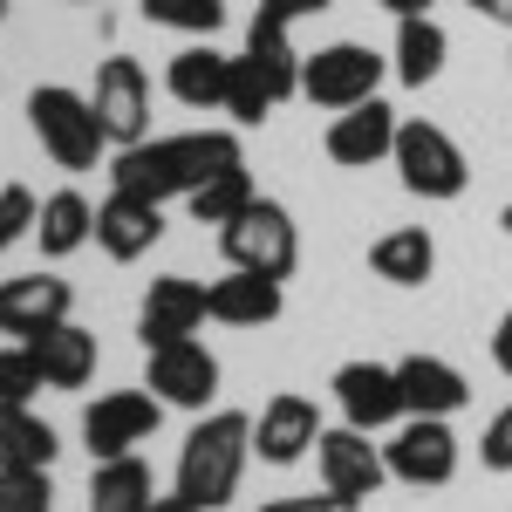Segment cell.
I'll return each instance as SVG.
<instances>
[{
    "label": "cell",
    "mask_w": 512,
    "mask_h": 512,
    "mask_svg": "<svg viewBox=\"0 0 512 512\" xmlns=\"http://www.w3.org/2000/svg\"><path fill=\"white\" fill-rule=\"evenodd\" d=\"M158 417H164V403L151 390H110V396H96V403L82 410V437H89L96 465H103V458H130L144 437L158 431Z\"/></svg>",
    "instance_id": "cell-10"
},
{
    "label": "cell",
    "mask_w": 512,
    "mask_h": 512,
    "mask_svg": "<svg viewBox=\"0 0 512 512\" xmlns=\"http://www.w3.org/2000/svg\"><path fill=\"white\" fill-rule=\"evenodd\" d=\"M260 512H355V506H349V499H335V492L321 485V499H315V492H294V499H267Z\"/></svg>",
    "instance_id": "cell-35"
},
{
    "label": "cell",
    "mask_w": 512,
    "mask_h": 512,
    "mask_svg": "<svg viewBox=\"0 0 512 512\" xmlns=\"http://www.w3.org/2000/svg\"><path fill=\"white\" fill-rule=\"evenodd\" d=\"M96 123H103V137L110 144H144L151 137V76L130 62V55H110L103 69H96Z\"/></svg>",
    "instance_id": "cell-9"
},
{
    "label": "cell",
    "mask_w": 512,
    "mask_h": 512,
    "mask_svg": "<svg viewBox=\"0 0 512 512\" xmlns=\"http://www.w3.org/2000/svg\"><path fill=\"white\" fill-rule=\"evenodd\" d=\"M28 123H35L41 151L62 164V171H96L103 144H110L103 123H96V103L76 96V89H62V82H48V89L28 96Z\"/></svg>",
    "instance_id": "cell-3"
},
{
    "label": "cell",
    "mask_w": 512,
    "mask_h": 512,
    "mask_svg": "<svg viewBox=\"0 0 512 512\" xmlns=\"http://www.w3.org/2000/svg\"><path fill=\"white\" fill-rule=\"evenodd\" d=\"M151 506H158V485H151V465L137 451L96 465V478H89V512H151Z\"/></svg>",
    "instance_id": "cell-24"
},
{
    "label": "cell",
    "mask_w": 512,
    "mask_h": 512,
    "mask_svg": "<svg viewBox=\"0 0 512 512\" xmlns=\"http://www.w3.org/2000/svg\"><path fill=\"white\" fill-rule=\"evenodd\" d=\"M499 226H506V239H512V205H506V212H499Z\"/></svg>",
    "instance_id": "cell-41"
},
{
    "label": "cell",
    "mask_w": 512,
    "mask_h": 512,
    "mask_svg": "<svg viewBox=\"0 0 512 512\" xmlns=\"http://www.w3.org/2000/svg\"><path fill=\"white\" fill-rule=\"evenodd\" d=\"M294 21H280V14H253V28H246V62L260 69V82L274 89V103H287V96H301V48H294V35H287Z\"/></svg>",
    "instance_id": "cell-19"
},
{
    "label": "cell",
    "mask_w": 512,
    "mask_h": 512,
    "mask_svg": "<svg viewBox=\"0 0 512 512\" xmlns=\"http://www.w3.org/2000/svg\"><path fill=\"white\" fill-rule=\"evenodd\" d=\"M478 14H492V21H499V28H512V0H472Z\"/></svg>",
    "instance_id": "cell-39"
},
{
    "label": "cell",
    "mask_w": 512,
    "mask_h": 512,
    "mask_svg": "<svg viewBox=\"0 0 512 512\" xmlns=\"http://www.w3.org/2000/svg\"><path fill=\"white\" fill-rule=\"evenodd\" d=\"M69 321V280L55 274H21V280H0V335H41Z\"/></svg>",
    "instance_id": "cell-18"
},
{
    "label": "cell",
    "mask_w": 512,
    "mask_h": 512,
    "mask_svg": "<svg viewBox=\"0 0 512 512\" xmlns=\"http://www.w3.org/2000/svg\"><path fill=\"white\" fill-rule=\"evenodd\" d=\"M28 355L41 362V383L48 390H82L96 376V335L76 328V321H55V328L28 335Z\"/></svg>",
    "instance_id": "cell-20"
},
{
    "label": "cell",
    "mask_w": 512,
    "mask_h": 512,
    "mask_svg": "<svg viewBox=\"0 0 512 512\" xmlns=\"http://www.w3.org/2000/svg\"><path fill=\"white\" fill-rule=\"evenodd\" d=\"M315 465H321V485H328L335 499H349V506L376 499V485L390 478V465H383V444H369V431H355V424H342V431H321Z\"/></svg>",
    "instance_id": "cell-12"
},
{
    "label": "cell",
    "mask_w": 512,
    "mask_h": 512,
    "mask_svg": "<svg viewBox=\"0 0 512 512\" xmlns=\"http://www.w3.org/2000/svg\"><path fill=\"white\" fill-rule=\"evenodd\" d=\"M144 390L171 403V410H212V396H219V355L205 349V342H164V349H144Z\"/></svg>",
    "instance_id": "cell-7"
},
{
    "label": "cell",
    "mask_w": 512,
    "mask_h": 512,
    "mask_svg": "<svg viewBox=\"0 0 512 512\" xmlns=\"http://www.w3.org/2000/svg\"><path fill=\"white\" fill-rule=\"evenodd\" d=\"M253 458V417L246 410H212L198 417L185 451H178V499H192L198 512H219L239 492V472Z\"/></svg>",
    "instance_id": "cell-2"
},
{
    "label": "cell",
    "mask_w": 512,
    "mask_h": 512,
    "mask_svg": "<svg viewBox=\"0 0 512 512\" xmlns=\"http://www.w3.org/2000/svg\"><path fill=\"white\" fill-rule=\"evenodd\" d=\"M328 390L342 403V424H355V431H369V437L410 417L403 410V383H396V362H342Z\"/></svg>",
    "instance_id": "cell-11"
},
{
    "label": "cell",
    "mask_w": 512,
    "mask_h": 512,
    "mask_svg": "<svg viewBox=\"0 0 512 512\" xmlns=\"http://www.w3.org/2000/svg\"><path fill=\"white\" fill-rule=\"evenodd\" d=\"M396 383H403V410L410 417H458L472 403L465 369H451L444 355H403L396 362Z\"/></svg>",
    "instance_id": "cell-17"
},
{
    "label": "cell",
    "mask_w": 512,
    "mask_h": 512,
    "mask_svg": "<svg viewBox=\"0 0 512 512\" xmlns=\"http://www.w3.org/2000/svg\"><path fill=\"white\" fill-rule=\"evenodd\" d=\"M35 390H41V362L28 355V342L0 349V403H28Z\"/></svg>",
    "instance_id": "cell-33"
},
{
    "label": "cell",
    "mask_w": 512,
    "mask_h": 512,
    "mask_svg": "<svg viewBox=\"0 0 512 512\" xmlns=\"http://www.w3.org/2000/svg\"><path fill=\"white\" fill-rule=\"evenodd\" d=\"M253 178H246V164H233V171H219V178H205V185H198L192 198H185V205H192V219L198 226H233L239 212H246V205H253Z\"/></svg>",
    "instance_id": "cell-28"
},
{
    "label": "cell",
    "mask_w": 512,
    "mask_h": 512,
    "mask_svg": "<svg viewBox=\"0 0 512 512\" xmlns=\"http://www.w3.org/2000/svg\"><path fill=\"white\" fill-rule=\"evenodd\" d=\"M383 465L403 485H451L458 478V437L451 417H403L396 437L383 444Z\"/></svg>",
    "instance_id": "cell-8"
},
{
    "label": "cell",
    "mask_w": 512,
    "mask_h": 512,
    "mask_svg": "<svg viewBox=\"0 0 512 512\" xmlns=\"http://www.w3.org/2000/svg\"><path fill=\"white\" fill-rule=\"evenodd\" d=\"M444 55H451V35L437 28L431 14H410V21H396V55L390 69L403 89H424V82L444 76Z\"/></svg>",
    "instance_id": "cell-23"
},
{
    "label": "cell",
    "mask_w": 512,
    "mask_h": 512,
    "mask_svg": "<svg viewBox=\"0 0 512 512\" xmlns=\"http://www.w3.org/2000/svg\"><path fill=\"white\" fill-rule=\"evenodd\" d=\"M369 267H376V280H390V287H424L431 267H437V239L424 226H396V233H383L369 246Z\"/></svg>",
    "instance_id": "cell-25"
},
{
    "label": "cell",
    "mask_w": 512,
    "mask_h": 512,
    "mask_svg": "<svg viewBox=\"0 0 512 512\" xmlns=\"http://www.w3.org/2000/svg\"><path fill=\"white\" fill-rule=\"evenodd\" d=\"M246 164L239 151V130H178V137H144V144H123L110 178L117 192H137V198H192L205 178Z\"/></svg>",
    "instance_id": "cell-1"
},
{
    "label": "cell",
    "mask_w": 512,
    "mask_h": 512,
    "mask_svg": "<svg viewBox=\"0 0 512 512\" xmlns=\"http://www.w3.org/2000/svg\"><path fill=\"white\" fill-rule=\"evenodd\" d=\"M267 14H280V21H301V14H321L328 0H260Z\"/></svg>",
    "instance_id": "cell-37"
},
{
    "label": "cell",
    "mask_w": 512,
    "mask_h": 512,
    "mask_svg": "<svg viewBox=\"0 0 512 512\" xmlns=\"http://www.w3.org/2000/svg\"><path fill=\"white\" fill-rule=\"evenodd\" d=\"M267 110H274V89L260 82V69H253L246 55H233V82H226V117H233L239 130H253V123H267Z\"/></svg>",
    "instance_id": "cell-29"
},
{
    "label": "cell",
    "mask_w": 512,
    "mask_h": 512,
    "mask_svg": "<svg viewBox=\"0 0 512 512\" xmlns=\"http://www.w3.org/2000/svg\"><path fill=\"white\" fill-rule=\"evenodd\" d=\"M383 76H390V62H383L369 41H328V48H315V55L301 62V96L342 117L355 103H369V96L383 89Z\"/></svg>",
    "instance_id": "cell-4"
},
{
    "label": "cell",
    "mask_w": 512,
    "mask_h": 512,
    "mask_svg": "<svg viewBox=\"0 0 512 512\" xmlns=\"http://www.w3.org/2000/svg\"><path fill=\"white\" fill-rule=\"evenodd\" d=\"M205 321H226V328H260V321H280V280L233 267L226 280H212V287H205Z\"/></svg>",
    "instance_id": "cell-21"
},
{
    "label": "cell",
    "mask_w": 512,
    "mask_h": 512,
    "mask_svg": "<svg viewBox=\"0 0 512 512\" xmlns=\"http://www.w3.org/2000/svg\"><path fill=\"white\" fill-rule=\"evenodd\" d=\"M151 512H198V506H192V499H178V492H171V499H158Z\"/></svg>",
    "instance_id": "cell-40"
},
{
    "label": "cell",
    "mask_w": 512,
    "mask_h": 512,
    "mask_svg": "<svg viewBox=\"0 0 512 512\" xmlns=\"http://www.w3.org/2000/svg\"><path fill=\"white\" fill-rule=\"evenodd\" d=\"M158 239H164V205L158 198L110 192L96 205V246H103L110 260H144Z\"/></svg>",
    "instance_id": "cell-15"
},
{
    "label": "cell",
    "mask_w": 512,
    "mask_h": 512,
    "mask_svg": "<svg viewBox=\"0 0 512 512\" xmlns=\"http://www.w3.org/2000/svg\"><path fill=\"white\" fill-rule=\"evenodd\" d=\"M478 465H485V472H512V403L485 424V437H478Z\"/></svg>",
    "instance_id": "cell-34"
},
{
    "label": "cell",
    "mask_w": 512,
    "mask_h": 512,
    "mask_svg": "<svg viewBox=\"0 0 512 512\" xmlns=\"http://www.w3.org/2000/svg\"><path fill=\"white\" fill-rule=\"evenodd\" d=\"M41 219V198L28 185H0V253L14 246V239H28Z\"/></svg>",
    "instance_id": "cell-31"
},
{
    "label": "cell",
    "mask_w": 512,
    "mask_h": 512,
    "mask_svg": "<svg viewBox=\"0 0 512 512\" xmlns=\"http://www.w3.org/2000/svg\"><path fill=\"white\" fill-rule=\"evenodd\" d=\"M144 21L178 28V35H212L226 21V0H144Z\"/></svg>",
    "instance_id": "cell-30"
},
{
    "label": "cell",
    "mask_w": 512,
    "mask_h": 512,
    "mask_svg": "<svg viewBox=\"0 0 512 512\" xmlns=\"http://www.w3.org/2000/svg\"><path fill=\"white\" fill-rule=\"evenodd\" d=\"M390 158H396V171H403V192H417V198H458L472 185V164L451 144V130H437V123H424V117H410L396 130Z\"/></svg>",
    "instance_id": "cell-6"
},
{
    "label": "cell",
    "mask_w": 512,
    "mask_h": 512,
    "mask_svg": "<svg viewBox=\"0 0 512 512\" xmlns=\"http://www.w3.org/2000/svg\"><path fill=\"white\" fill-rule=\"evenodd\" d=\"M198 321H205V287L185 274H164V280H151V294L137 308V342L144 349L185 342V335H198Z\"/></svg>",
    "instance_id": "cell-14"
},
{
    "label": "cell",
    "mask_w": 512,
    "mask_h": 512,
    "mask_svg": "<svg viewBox=\"0 0 512 512\" xmlns=\"http://www.w3.org/2000/svg\"><path fill=\"white\" fill-rule=\"evenodd\" d=\"M219 246H226L233 267L267 274V280H287V274H294V260H301V233H294L287 205H274V198H253L233 226H219Z\"/></svg>",
    "instance_id": "cell-5"
},
{
    "label": "cell",
    "mask_w": 512,
    "mask_h": 512,
    "mask_svg": "<svg viewBox=\"0 0 512 512\" xmlns=\"http://www.w3.org/2000/svg\"><path fill=\"white\" fill-rule=\"evenodd\" d=\"M0 512H55L48 472H0Z\"/></svg>",
    "instance_id": "cell-32"
},
{
    "label": "cell",
    "mask_w": 512,
    "mask_h": 512,
    "mask_svg": "<svg viewBox=\"0 0 512 512\" xmlns=\"http://www.w3.org/2000/svg\"><path fill=\"white\" fill-rule=\"evenodd\" d=\"M376 7H390V14H396V21H410V14H431V7H437V0H376Z\"/></svg>",
    "instance_id": "cell-38"
},
{
    "label": "cell",
    "mask_w": 512,
    "mask_h": 512,
    "mask_svg": "<svg viewBox=\"0 0 512 512\" xmlns=\"http://www.w3.org/2000/svg\"><path fill=\"white\" fill-rule=\"evenodd\" d=\"M396 110L383 103V96H369V103H355V110H342V117L328 123V158L349 164V171H369L376 158H390L396 151Z\"/></svg>",
    "instance_id": "cell-16"
},
{
    "label": "cell",
    "mask_w": 512,
    "mask_h": 512,
    "mask_svg": "<svg viewBox=\"0 0 512 512\" xmlns=\"http://www.w3.org/2000/svg\"><path fill=\"white\" fill-rule=\"evenodd\" d=\"M321 410H315V396H301V390H280L260 403V417H253V451L267 458V465H301L308 451L321 444Z\"/></svg>",
    "instance_id": "cell-13"
},
{
    "label": "cell",
    "mask_w": 512,
    "mask_h": 512,
    "mask_svg": "<svg viewBox=\"0 0 512 512\" xmlns=\"http://www.w3.org/2000/svg\"><path fill=\"white\" fill-rule=\"evenodd\" d=\"M48 458H55V431L28 403H0V472H48Z\"/></svg>",
    "instance_id": "cell-26"
},
{
    "label": "cell",
    "mask_w": 512,
    "mask_h": 512,
    "mask_svg": "<svg viewBox=\"0 0 512 512\" xmlns=\"http://www.w3.org/2000/svg\"><path fill=\"white\" fill-rule=\"evenodd\" d=\"M171 96L185 103V110H226V82H233V55H219L212 41H192V48H178L171 55Z\"/></svg>",
    "instance_id": "cell-22"
},
{
    "label": "cell",
    "mask_w": 512,
    "mask_h": 512,
    "mask_svg": "<svg viewBox=\"0 0 512 512\" xmlns=\"http://www.w3.org/2000/svg\"><path fill=\"white\" fill-rule=\"evenodd\" d=\"M492 362H499V376H512V308L499 315V328H492Z\"/></svg>",
    "instance_id": "cell-36"
},
{
    "label": "cell",
    "mask_w": 512,
    "mask_h": 512,
    "mask_svg": "<svg viewBox=\"0 0 512 512\" xmlns=\"http://www.w3.org/2000/svg\"><path fill=\"white\" fill-rule=\"evenodd\" d=\"M35 239H41V253H48V260H69L76 246H89V239H96V205H89L82 192H55V198H41Z\"/></svg>",
    "instance_id": "cell-27"
},
{
    "label": "cell",
    "mask_w": 512,
    "mask_h": 512,
    "mask_svg": "<svg viewBox=\"0 0 512 512\" xmlns=\"http://www.w3.org/2000/svg\"><path fill=\"white\" fill-rule=\"evenodd\" d=\"M0 14H7V0H0Z\"/></svg>",
    "instance_id": "cell-42"
}]
</instances>
